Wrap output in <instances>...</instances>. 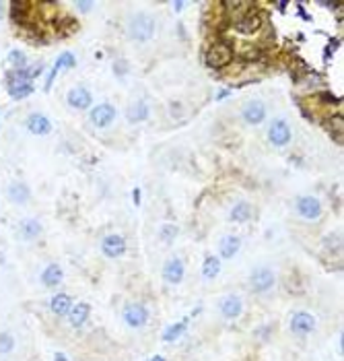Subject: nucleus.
<instances>
[{
    "instance_id": "f257e3e1",
    "label": "nucleus",
    "mask_w": 344,
    "mask_h": 361,
    "mask_svg": "<svg viewBox=\"0 0 344 361\" xmlns=\"http://www.w3.org/2000/svg\"><path fill=\"white\" fill-rule=\"evenodd\" d=\"M206 64H208L210 68H214V71H219V68H225L231 64L233 60V48L229 41H214L212 45H208V50H206Z\"/></svg>"
},
{
    "instance_id": "f03ea898",
    "label": "nucleus",
    "mask_w": 344,
    "mask_h": 361,
    "mask_svg": "<svg viewBox=\"0 0 344 361\" xmlns=\"http://www.w3.org/2000/svg\"><path fill=\"white\" fill-rule=\"evenodd\" d=\"M155 33V19L146 13H138L128 21V36L136 41L151 40Z\"/></svg>"
},
{
    "instance_id": "7ed1b4c3",
    "label": "nucleus",
    "mask_w": 344,
    "mask_h": 361,
    "mask_svg": "<svg viewBox=\"0 0 344 361\" xmlns=\"http://www.w3.org/2000/svg\"><path fill=\"white\" fill-rule=\"evenodd\" d=\"M293 138V132H291V126L286 124V120H272L270 128H268V141L274 145V147H286L291 143Z\"/></svg>"
},
{
    "instance_id": "20e7f679",
    "label": "nucleus",
    "mask_w": 344,
    "mask_h": 361,
    "mask_svg": "<svg viewBox=\"0 0 344 361\" xmlns=\"http://www.w3.org/2000/svg\"><path fill=\"white\" fill-rule=\"evenodd\" d=\"M297 213H299L303 219L315 221L322 217V202H319L315 196H301L297 201Z\"/></svg>"
},
{
    "instance_id": "39448f33",
    "label": "nucleus",
    "mask_w": 344,
    "mask_h": 361,
    "mask_svg": "<svg viewBox=\"0 0 344 361\" xmlns=\"http://www.w3.org/2000/svg\"><path fill=\"white\" fill-rule=\"evenodd\" d=\"M249 283H251V289H254L256 293H266V291H270L274 287V283H276V277H274V273L270 269H258V271H254V275H251Z\"/></svg>"
},
{
    "instance_id": "423d86ee",
    "label": "nucleus",
    "mask_w": 344,
    "mask_h": 361,
    "mask_svg": "<svg viewBox=\"0 0 344 361\" xmlns=\"http://www.w3.org/2000/svg\"><path fill=\"white\" fill-rule=\"evenodd\" d=\"M262 27V17L260 13H245L243 17H239L235 21V31L241 33V36H254L256 31H260Z\"/></svg>"
},
{
    "instance_id": "0eeeda50",
    "label": "nucleus",
    "mask_w": 344,
    "mask_h": 361,
    "mask_svg": "<svg viewBox=\"0 0 344 361\" xmlns=\"http://www.w3.org/2000/svg\"><path fill=\"white\" fill-rule=\"evenodd\" d=\"M116 120V108L109 106V103H99L97 108L91 110V122L97 128H105Z\"/></svg>"
},
{
    "instance_id": "6e6552de",
    "label": "nucleus",
    "mask_w": 344,
    "mask_h": 361,
    "mask_svg": "<svg viewBox=\"0 0 344 361\" xmlns=\"http://www.w3.org/2000/svg\"><path fill=\"white\" fill-rule=\"evenodd\" d=\"M124 320L128 326H132V328H140V326H144L148 320V310L140 304H130L124 310Z\"/></svg>"
},
{
    "instance_id": "1a4fd4ad",
    "label": "nucleus",
    "mask_w": 344,
    "mask_h": 361,
    "mask_svg": "<svg viewBox=\"0 0 344 361\" xmlns=\"http://www.w3.org/2000/svg\"><path fill=\"white\" fill-rule=\"evenodd\" d=\"M74 64H76V58L72 56V52H64V54H60V56H58V60H56V62H54V66H52V71H50L48 79H45L43 91L48 93V91L52 89L54 79H56V75H58V73L62 71V68H74Z\"/></svg>"
},
{
    "instance_id": "9d476101",
    "label": "nucleus",
    "mask_w": 344,
    "mask_h": 361,
    "mask_svg": "<svg viewBox=\"0 0 344 361\" xmlns=\"http://www.w3.org/2000/svg\"><path fill=\"white\" fill-rule=\"evenodd\" d=\"M241 114H243V120H245L247 124L258 126V124H262V122H264V118H266V106H264L262 101L254 99V101L245 103Z\"/></svg>"
},
{
    "instance_id": "9b49d317",
    "label": "nucleus",
    "mask_w": 344,
    "mask_h": 361,
    "mask_svg": "<svg viewBox=\"0 0 344 361\" xmlns=\"http://www.w3.org/2000/svg\"><path fill=\"white\" fill-rule=\"evenodd\" d=\"M66 101H68V106L74 108V110H87L91 106V101H93V97H91V93L85 87H74V89L68 91Z\"/></svg>"
},
{
    "instance_id": "f8f14e48",
    "label": "nucleus",
    "mask_w": 344,
    "mask_h": 361,
    "mask_svg": "<svg viewBox=\"0 0 344 361\" xmlns=\"http://www.w3.org/2000/svg\"><path fill=\"white\" fill-rule=\"evenodd\" d=\"M291 328L297 334H309V332H313V328H315V318L311 316V314H307V312H297L295 316L291 318Z\"/></svg>"
},
{
    "instance_id": "ddd939ff",
    "label": "nucleus",
    "mask_w": 344,
    "mask_h": 361,
    "mask_svg": "<svg viewBox=\"0 0 344 361\" xmlns=\"http://www.w3.org/2000/svg\"><path fill=\"white\" fill-rule=\"evenodd\" d=\"M101 250L105 256H109V258H118V256H122L126 252V241L122 236H107L105 240L101 241Z\"/></svg>"
},
{
    "instance_id": "4468645a",
    "label": "nucleus",
    "mask_w": 344,
    "mask_h": 361,
    "mask_svg": "<svg viewBox=\"0 0 344 361\" xmlns=\"http://www.w3.org/2000/svg\"><path fill=\"white\" fill-rule=\"evenodd\" d=\"M27 130L31 134H37V136H43V134H50L52 130V122L45 118L43 114H31L27 118Z\"/></svg>"
},
{
    "instance_id": "2eb2a0df",
    "label": "nucleus",
    "mask_w": 344,
    "mask_h": 361,
    "mask_svg": "<svg viewBox=\"0 0 344 361\" xmlns=\"http://www.w3.org/2000/svg\"><path fill=\"white\" fill-rule=\"evenodd\" d=\"M163 277H165V281L171 283V285L181 283V279H183V262L179 258H171L165 264V269H163Z\"/></svg>"
},
{
    "instance_id": "dca6fc26",
    "label": "nucleus",
    "mask_w": 344,
    "mask_h": 361,
    "mask_svg": "<svg viewBox=\"0 0 344 361\" xmlns=\"http://www.w3.org/2000/svg\"><path fill=\"white\" fill-rule=\"evenodd\" d=\"M221 312H223V316L225 318H237L239 314L243 312V301L239 299L237 295H229V297H225L223 301H221Z\"/></svg>"
},
{
    "instance_id": "f3484780",
    "label": "nucleus",
    "mask_w": 344,
    "mask_h": 361,
    "mask_svg": "<svg viewBox=\"0 0 344 361\" xmlns=\"http://www.w3.org/2000/svg\"><path fill=\"white\" fill-rule=\"evenodd\" d=\"M10 15H13V21L15 23H21V25H25V23L31 19V2H23V0H15V2H10Z\"/></svg>"
},
{
    "instance_id": "a211bd4d",
    "label": "nucleus",
    "mask_w": 344,
    "mask_h": 361,
    "mask_svg": "<svg viewBox=\"0 0 344 361\" xmlns=\"http://www.w3.org/2000/svg\"><path fill=\"white\" fill-rule=\"evenodd\" d=\"M29 196H31V192H29V186H27V184H23V182H15V184H10V186H8V199L13 201V202L23 204V202H27V201H29Z\"/></svg>"
},
{
    "instance_id": "6ab92c4d",
    "label": "nucleus",
    "mask_w": 344,
    "mask_h": 361,
    "mask_svg": "<svg viewBox=\"0 0 344 361\" xmlns=\"http://www.w3.org/2000/svg\"><path fill=\"white\" fill-rule=\"evenodd\" d=\"M50 308H52V312L56 314V316H64V314H68L72 310V299L66 293H58V295L52 297Z\"/></svg>"
},
{
    "instance_id": "aec40b11",
    "label": "nucleus",
    "mask_w": 344,
    "mask_h": 361,
    "mask_svg": "<svg viewBox=\"0 0 344 361\" xmlns=\"http://www.w3.org/2000/svg\"><path fill=\"white\" fill-rule=\"evenodd\" d=\"M239 248H241V240H239L237 236H225L221 240V256L223 258H233V256L239 252Z\"/></svg>"
},
{
    "instance_id": "412c9836",
    "label": "nucleus",
    "mask_w": 344,
    "mask_h": 361,
    "mask_svg": "<svg viewBox=\"0 0 344 361\" xmlns=\"http://www.w3.org/2000/svg\"><path fill=\"white\" fill-rule=\"evenodd\" d=\"M62 279H64V275H62L60 266L58 264H50L48 269L43 271V275H41V283L45 287H56V285L62 283Z\"/></svg>"
},
{
    "instance_id": "4be33fe9",
    "label": "nucleus",
    "mask_w": 344,
    "mask_h": 361,
    "mask_svg": "<svg viewBox=\"0 0 344 361\" xmlns=\"http://www.w3.org/2000/svg\"><path fill=\"white\" fill-rule=\"evenodd\" d=\"M128 122L136 124V122H144L148 118V106L144 101H134L132 106L128 108V114H126Z\"/></svg>"
},
{
    "instance_id": "5701e85b",
    "label": "nucleus",
    "mask_w": 344,
    "mask_h": 361,
    "mask_svg": "<svg viewBox=\"0 0 344 361\" xmlns=\"http://www.w3.org/2000/svg\"><path fill=\"white\" fill-rule=\"evenodd\" d=\"M328 130L330 134L334 136L336 143H342V132H344V116L340 112L336 114H330V120H328Z\"/></svg>"
},
{
    "instance_id": "b1692460",
    "label": "nucleus",
    "mask_w": 344,
    "mask_h": 361,
    "mask_svg": "<svg viewBox=\"0 0 344 361\" xmlns=\"http://www.w3.org/2000/svg\"><path fill=\"white\" fill-rule=\"evenodd\" d=\"M89 304H78V306H74L70 312H68V318H70V324L72 326H83L85 322H87V318H89Z\"/></svg>"
},
{
    "instance_id": "393cba45",
    "label": "nucleus",
    "mask_w": 344,
    "mask_h": 361,
    "mask_svg": "<svg viewBox=\"0 0 344 361\" xmlns=\"http://www.w3.org/2000/svg\"><path fill=\"white\" fill-rule=\"evenodd\" d=\"M221 273V260L216 256H206V260L202 264V275L204 279H216Z\"/></svg>"
},
{
    "instance_id": "a878e982",
    "label": "nucleus",
    "mask_w": 344,
    "mask_h": 361,
    "mask_svg": "<svg viewBox=\"0 0 344 361\" xmlns=\"http://www.w3.org/2000/svg\"><path fill=\"white\" fill-rule=\"evenodd\" d=\"M231 221H235V223H243V221H247L251 217V206L247 202H237L233 208H231Z\"/></svg>"
},
{
    "instance_id": "bb28decb",
    "label": "nucleus",
    "mask_w": 344,
    "mask_h": 361,
    "mask_svg": "<svg viewBox=\"0 0 344 361\" xmlns=\"http://www.w3.org/2000/svg\"><path fill=\"white\" fill-rule=\"evenodd\" d=\"M39 234H41V225L37 223V221L27 219V221H23L21 223V236L25 240H35Z\"/></svg>"
},
{
    "instance_id": "cd10ccee",
    "label": "nucleus",
    "mask_w": 344,
    "mask_h": 361,
    "mask_svg": "<svg viewBox=\"0 0 344 361\" xmlns=\"http://www.w3.org/2000/svg\"><path fill=\"white\" fill-rule=\"evenodd\" d=\"M8 93H10V97H13V99H25V97H29L31 93H33V85H31V83H17V85H10Z\"/></svg>"
},
{
    "instance_id": "c85d7f7f",
    "label": "nucleus",
    "mask_w": 344,
    "mask_h": 361,
    "mask_svg": "<svg viewBox=\"0 0 344 361\" xmlns=\"http://www.w3.org/2000/svg\"><path fill=\"white\" fill-rule=\"evenodd\" d=\"M183 330H186V322H175V324H171L169 328H165V332H163V341H167V343L175 341L177 336L183 334Z\"/></svg>"
},
{
    "instance_id": "c756f323",
    "label": "nucleus",
    "mask_w": 344,
    "mask_h": 361,
    "mask_svg": "<svg viewBox=\"0 0 344 361\" xmlns=\"http://www.w3.org/2000/svg\"><path fill=\"white\" fill-rule=\"evenodd\" d=\"M8 64L15 68V71H19V68H25L27 66V56H25V52H21V50H13L8 54Z\"/></svg>"
},
{
    "instance_id": "7c9ffc66",
    "label": "nucleus",
    "mask_w": 344,
    "mask_h": 361,
    "mask_svg": "<svg viewBox=\"0 0 344 361\" xmlns=\"http://www.w3.org/2000/svg\"><path fill=\"white\" fill-rule=\"evenodd\" d=\"M15 349V339L8 332H0V353H10Z\"/></svg>"
},
{
    "instance_id": "2f4dec72",
    "label": "nucleus",
    "mask_w": 344,
    "mask_h": 361,
    "mask_svg": "<svg viewBox=\"0 0 344 361\" xmlns=\"http://www.w3.org/2000/svg\"><path fill=\"white\" fill-rule=\"evenodd\" d=\"M260 56H262V50L258 48V45H245L243 52H241V58H243V60H247V62L258 60Z\"/></svg>"
},
{
    "instance_id": "473e14b6",
    "label": "nucleus",
    "mask_w": 344,
    "mask_h": 361,
    "mask_svg": "<svg viewBox=\"0 0 344 361\" xmlns=\"http://www.w3.org/2000/svg\"><path fill=\"white\" fill-rule=\"evenodd\" d=\"M326 246H328V250H334V252H338V250H340V246H342L340 234H332L330 238H326Z\"/></svg>"
},
{
    "instance_id": "72a5a7b5",
    "label": "nucleus",
    "mask_w": 344,
    "mask_h": 361,
    "mask_svg": "<svg viewBox=\"0 0 344 361\" xmlns=\"http://www.w3.org/2000/svg\"><path fill=\"white\" fill-rule=\"evenodd\" d=\"M175 236H177V227H175V225H163V227H161V240L171 241Z\"/></svg>"
},
{
    "instance_id": "f704fd0d",
    "label": "nucleus",
    "mask_w": 344,
    "mask_h": 361,
    "mask_svg": "<svg viewBox=\"0 0 344 361\" xmlns=\"http://www.w3.org/2000/svg\"><path fill=\"white\" fill-rule=\"evenodd\" d=\"M74 6H76V10H81V13H89V10L93 8L95 4L93 2H87V0H78V2H74Z\"/></svg>"
},
{
    "instance_id": "c9c22d12",
    "label": "nucleus",
    "mask_w": 344,
    "mask_h": 361,
    "mask_svg": "<svg viewBox=\"0 0 344 361\" xmlns=\"http://www.w3.org/2000/svg\"><path fill=\"white\" fill-rule=\"evenodd\" d=\"M113 73H118V75H126V73H128V62H124V60L116 62V64H113Z\"/></svg>"
},
{
    "instance_id": "e433bc0d",
    "label": "nucleus",
    "mask_w": 344,
    "mask_h": 361,
    "mask_svg": "<svg viewBox=\"0 0 344 361\" xmlns=\"http://www.w3.org/2000/svg\"><path fill=\"white\" fill-rule=\"evenodd\" d=\"M297 13H299V17H301L303 21H311V17L307 15V10L303 8V4H297Z\"/></svg>"
},
{
    "instance_id": "4c0bfd02",
    "label": "nucleus",
    "mask_w": 344,
    "mask_h": 361,
    "mask_svg": "<svg viewBox=\"0 0 344 361\" xmlns=\"http://www.w3.org/2000/svg\"><path fill=\"white\" fill-rule=\"evenodd\" d=\"M134 204H140V190L134 188Z\"/></svg>"
},
{
    "instance_id": "58836bf2",
    "label": "nucleus",
    "mask_w": 344,
    "mask_h": 361,
    "mask_svg": "<svg viewBox=\"0 0 344 361\" xmlns=\"http://www.w3.org/2000/svg\"><path fill=\"white\" fill-rule=\"evenodd\" d=\"M173 8H175V13H179V10L186 8V2H173Z\"/></svg>"
},
{
    "instance_id": "ea45409f",
    "label": "nucleus",
    "mask_w": 344,
    "mask_h": 361,
    "mask_svg": "<svg viewBox=\"0 0 344 361\" xmlns=\"http://www.w3.org/2000/svg\"><path fill=\"white\" fill-rule=\"evenodd\" d=\"M54 361H68V357L62 355V353H56V355H54Z\"/></svg>"
},
{
    "instance_id": "a19ab883",
    "label": "nucleus",
    "mask_w": 344,
    "mask_h": 361,
    "mask_svg": "<svg viewBox=\"0 0 344 361\" xmlns=\"http://www.w3.org/2000/svg\"><path fill=\"white\" fill-rule=\"evenodd\" d=\"M276 6H278V8L282 10V13H284V10H286V6H289V2H286V0H282V2H278Z\"/></svg>"
},
{
    "instance_id": "79ce46f5",
    "label": "nucleus",
    "mask_w": 344,
    "mask_h": 361,
    "mask_svg": "<svg viewBox=\"0 0 344 361\" xmlns=\"http://www.w3.org/2000/svg\"><path fill=\"white\" fill-rule=\"evenodd\" d=\"M227 95H229V91H221V93H219V97H216V99H225Z\"/></svg>"
},
{
    "instance_id": "37998d69",
    "label": "nucleus",
    "mask_w": 344,
    "mask_h": 361,
    "mask_svg": "<svg viewBox=\"0 0 344 361\" xmlns=\"http://www.w3.org/2000/svg\"><path fill=\"white\" fill-rule=\"evenodd\" d=\"M151 361H165V357H161V355H155Z\"/></svg>"
},
{
    "instance_id": "c03bdc74",
    "label": "nucleus",
    "mask_w": 344,
    "mask_h": 361,
    "mask_svg": "<svg viewBox=\"0 0 344 361\" xmlns=\"http://www.w3.org/2000/svg\"><path fill=\"white\" fill-rule=\"evenodd\" d=\"M2 8H4V2H0V19H2Z\"/></svg>"
},
{
    "instance_id": "a18cd8bd",
    "label": "nucleus",
    "mask_w": 344,
    "mask_h": 361,
    "mask_svg": "<svg viewBox=\"0 0 344 361\" xmlns=\"http://www.w3.org/2000/svg\"><path fill=\"white\" fill-rule=\"evenodd\" d=\"M2 260H4V258H2V254H0V264H2Z\"/></svg>"
}]
</instances>
